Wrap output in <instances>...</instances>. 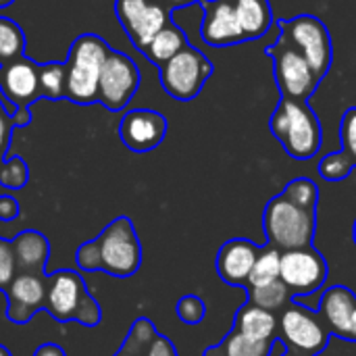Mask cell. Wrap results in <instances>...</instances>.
I'll list each match as a JSON object with an SVG mask.
<instances>
[{
  "label": "cell",
  "instance_id": "6",
  "mask_svg": "<svg viewBox=\"0 0 356 356\" xmlns=\"http://www.w3.org/2000/svg\"><path fill=\"white\" fill-rule=\"evenodd\" d=\"M277 327L282 332L280 340L286 348L302 356H315L325 350L332 336L317 311L307 309L296 300H290L284 307Z\"/></svg>",
  "mask_w": 356,
  "mask_h": 356
},
{
  "label": "cell",
  "instance_id": "13",
  "mask_svg": "<svg viewBox=\"0 0 356 356\" xmlns=\"http://www.w3.org/2000/svg\"><path fill=\"white\" fill-rule=\"evenodd\" d=\"M317 315L332 336L356 344V294L346 286H332L321 292Z\"/></svg>",
  "mask_w": 356,
  "mask_h": 356
},
{
  "label": "cell",
  "instance_id": "35",
  "mask_svg": "<svg viewBox=\"0 0 356 356\" xmlns=\"http://www.w3.org/2000/svg\"><path fill=\"white\" fill-rule=\"evenodd\" d=\"M340 138H342V150L356 165V106L344 113L342 125H340Z\"/></svg>",
  "mask_w": 356,
  "mask_h": 356
},
{
  "label": "cell",
  "instance_id": "27",
  "mask_svg": "<svg viewBox=\"0 0 356 356\" xmlns=\"http://www.w3.org/2000/svg\"><path fill=\"white\" fill-rule=\"evenodd\" d=\"M23 50H25V35L21 27L10 19L0 17V63L6 65L10 60L21 58Z\"/></svg>",
  "mask_w": 356,
  "mask_h": 356
},
{
  "label": "cell",
  "instance_id": "23",
  "mask_svg": "<svg viewBox=\"0 0 356 356\" xmlns=\"http://www.w3.org/2000/svg\"><path fill=\"white\" fill-rule=\"evenodd\" d=\"M184 46H188V44H186L184 31H181L177 25L167 23V25L152 38V42L144 48V54H146L152 63L163 65V63H167L169 58H173Z\"/></svg>",
  "mask_w": 356,
  "mask_h": 356
},
{
  "label": "cell",
  "instance_id": "38",
  "mask_svg": "<svg viewBox=\"0 0 356 356\" xmlns=\"http://www.w3.org/2000/svg\"><path fill=\"white\" fill-rule=\"evenodd\" d=\"M10 125H13V121L0 104V150H4V152H6L8 140H10Z\"/></svg>",
  "mask_w": 356,
  "mask_h": 356
},
{
  "label": "cell",
  "instance_id": "19",
  "mask_svg": "<svg viewBox=\"0 0 356 356\" xmlns=\"http://www.w3.org/2000/svg\"><path fill=\"white\" fill-rule=\"evenodd\" d=\"M277 325L280 323L273 311L261 309L250 300L242 305L234 317V330L254 340H275Z\"/></svg>",
  "mask_w": 356,
  "mask_h": 356
},
{
  "label": "cell",
  "instance_id": "45",
  "mask_svg": "<svg viewBox=\"0 0 356 356\" xmlns=\"http://www.w3.org/2000/svg\"><path fill=\"white\" fill-rule=\"evenodd\" d=\"M353 240H355V244H356V221H355V227H353Z\"/></svg>",
  "mask_w": 356,
  "mask_h": 356
},
{
  "label": "cell",
  "instance_id": "29",
  "mask_svg": "<svg viewBox=\"0 0 356 356\" xmlns=\"http://www.w3.org/2000/svg\"><path fill=\"white\" fill-rule=\"evenodd\" d=\"M290 202H294L296 207L300 209H309V211H315L317 209V200H319V188L313 179L309 177H298V179H292L286 190L282 192Z\"/></svg>",
  "mask_w": 356,
  "mask_h": 356
},
{
  "label": "cell",
  "instance_id": "9",
  "mask_svg": "<svg viewBox=\"0 0 356 356\" xmlns=\"http://www.w3.org/2000/svg\"><path fill=\"white\" fill-rule=\"evenodd\" d=\"M275 63V79L280 92L286 98L307 100L319 83V75L313 71L309 60L284 38L280 35L277 44L267 50Z\"/></svg>",
  "mask_w": 356,
  "mask_h": 356
},
{
  "label": "cell",
  "instance_id": "36",
  "mask_svg": "<svg viewBox=\"0 0 356 356\" xmlns=\"http://www.w3.org/2000/svg\"><path fill=\"white\" fill-rule=\"evenodd\" d=\"M144 356H179V355H177L175 344H173L167 336L156 334V336L152 338V342L148 344L146 355Z\"/></svg>",
  "mask_w": 356,
  "mask_h": 356
},
{
  "label": "cell",
  "instance_id": "21",
  "mask_svg": "<svg viewBox=\"0 0 356 356\" xmlns=\"http://www.w3.org/2000/svg\"><path fill=\"white\" fill-rule=\"evenodd\" d=\"M169 21V8L161 0H152L146 10L136 19V23L127 29L129 40L138 50L144 52V48L152 42V38L167 25Z\"/></svg>",
  "mask_w": 356,
  "mask_h": 356
},
{
  "label": "cell",
  "instance_id": "31",
  "mask_svg": "<svg viewBox=\"0 0 356 356\" xmlns=\"http://www.w3.org/2000/svg\"><path fill=\"white\" fill-rule=\"evenodd\" d=\"M29 179V169L21 156L4 159L0 165V186L6 190H21Z\"/></svg>",
  "mask_w": 356,
  "mask_h": 356
},
{
  "label": "cell",
  "instance_id": "22",
  "mask_svg": "<svg viewBox=\"0 0 356 356\" xmlns=\"http://www.w3.org/2000/svg\"><path fill=\"white\" fill-rule=\"evenodd\" d=\"M275 340H254L232 330L219 344L207 348L202 356H273Z\"/></svg>",
  "mask_w": 356,
  "mask_h": 356
},
{
  "label": "cell",
  "instance_id": "40",
  "mask_svg": "<svg viewBox=\"0 0 356 356\" xmlns=\"http://www.w3.org/2000/svg\"><path fill=\"white\" fill-rule=\"evenodd\" d=\"M167 8H181V6H188V4H194V2H202V0H161Z\"/></svg>",
  "mask_w": 356,
  "mask_h": 356
},
{
  "label": "cell",
  "instance_id": "7",
  "mask_svg": "<svg viewBox=\"0 0 356 356\" xmlns=\"http://www.w3.org/2000/svg\"><path fill=\"white\" fill-rule=\"evenodd\" d=\"M211 73V60L200 50L184 46L173 58L161 65V83L169 96L188 102L200 94Z\"/></svg>",
  "mask_w": 356,
  "mask_h": 356
},
{
  "label": "cell",
  "instance_id": "41",
  "mask_svg": "<svg viewBox=\"0 0 356 356\" xmlns=\"http://www.w3.org/2000/svg\"><path fill=\"white\" fill-rule=\"evenodd\" d=\"M0 356H13V355H10V350H8L6 346H2V344H0Z\"/></svg>",
  "mask_w": 356,
  "mask_h": 356
},
{
  "label": "cell",
  "instance_id": "24",
  "mask_svg": "<svg viewBox=\"0 0 356 356\" xmlns=\"http://www.w3.org/2000/svg\"><path fill=\"white\" fill-rule=\"evenodd\" d=\"M280 273H282V250L275 246H267L259 252L246 288H259V286L273 284L280 280Z\"/></svg>",
  "mask_w": 356,
  "mask_h": 356
},
{
  "label": "cell",
  "instance_id": "10",
  "mask_svg": "<svg viewBox=\"0 0 356 356\" xmlns=\"http://www.w3.org/2000/svg\"><path fill=\"white\" fill-rule=\"evenodd\" d=\"M327 261L311 246L284 250L280 280L288 286L292 296H311L321 292L327 282Z\"/></svg>",
  "mask_w": 356,
  "mask_h": 356
},
{
  "label": "cell",
  "instance_id": "5",
  "mask_svg": "<svg viewBox=\"0 0 356 356\" xmlns=\"http://www.w3.org/2000/svg\"><path fill=\"white\" fill-rule=\"evenodd\" d=\"M317 227L315 211L300 209L284 194L271 198L263 213V229L267 244L284 250L305 248L313 244Z\"/></svg>",
  "mask_w": 356,
  "mask_h": 356
},
{
  "label": "cell",
  "instance_id": "26",
  "mask_svg": "<svg viewBox=\"0 0 356 356\" xmlns=\"http://www.w3.org/2000/svg\"><path fill=\"white\" fill-rule=\"evenodd\" d=\"M246 292H248V300L252 305L267 309V311H273V313L277 309H284L292 300V294L282 280L267 284V286H259V288H246Z\"/></svg>",
  "mask_w": 356,
  "mask_h": 356
},
{
  "label": "cell",
  "instance_id": "15",
  "mask_svg": "<svg viewBox=\"0 0 356 356\" xmlns=\"http://www.w3.org/2000/svg\"><path fill=\"white\" fill-rule=\"evenodd\" d=\"M202 8L204 19L200 33L209 46L223 48L246 40L232 0H202Z\"/></svg>",
  "mask_w": 356,
  "mask_h": 356
},
{
  "label": "cell",
  "instance_id": "39",
  "mask_svg": "<svg viewBox=\"0 0 356 356\" xmlns=\"http://www.w3.org/2000/svg\"><path fill=\"white\" fill-rule=\"evenodd\" d=\"M33 356H67V353H65V348H60L58 344L48 342V344H40V346L35 348Z\"/></svg>",
  "mask_w": 356,
  "mask_h": 356
},
{
  "label": "cell",
  "instance_id": "43",
  "mask_svg": "<svg viewBox=\"0 0 356 356\" xmlns=\"http://www.w3.org/2000/svg\"><path fill=\"white\" fill-rule=\"evenodd\" d=\"M10 2H13V0H0V8H2V6H8Z\"/></svg>",
  "mask_w": 356,
  "mask_h": 356
},
{
  "label": "cell",
  "instance_id": "17",
  "mask_svg": "<svg viewBox=\"0 0 356 356\" xmlns=\"http://www.w3.org/2000/svg\"><path fill=\"white\" fill-rule=\"evenodd\" d=\"M259 252L261 248L246 238L227 240L217 252V275L229 286L246 288Z\"/></svg>",
  "mask_w": 356,
  "mask_h": 356
},
{
  "label": "cell",
  "instance_id": "33",
  "mask_svg": "<svg viewBox=\"0 0 356 356\" xmlns=\"http://www.w3.org/2000/svg\"><path fill=\"white\" fill-rule=\"evenodd\" d=\"M15 275H17V263H15L13 242L6 238H0V292L8 288Z\"/></svg>",
  "mask_w": 356,
  "mask_h": 356
},
{
  "label": "cell",
  "instance_id": "18",
  "mask_svg": "<svg viewBox=\"0 0 356 356\" xmlns=\"http://www.w3.org/2000/svg\"><path fill=\"white\" fill-rule=\"evenodd\" d=\"M17 273H46V265L50 261V242L42 232L23 229L13 240Z\"/></svg>",
  "mask_w": 356,
  "mask_h": 356
},
{
  "label": "cell",
  "instance_id": "14",
  "mask_svg": "<svg viewBox=\"0 0 356 356\" xmlns=\"http://www.w3.org/2000/svg\"><path fill=\"white\" fill-rule=\"evenodd\" d=\"M167 134V119L150 108L129 111L119 125V136L123 144L134 152L154 150Z\"/></svg>",
  "mask_w": 356,
  "mask_h": 356
},
{
  "label": "cell",
  "instance_id": "34",
  "mask_svg": "<svg viewBox=\"0 0 356 356\" xmlns=\"http://www.w3.org/2000/svg\"><path fill=\"white\" fill-rule=\"evenodd\" d=\"M150 2L152 0H115V13L125 31L136 23V19L146 10Z\"/></svg>",
  "mask_w": 356,
  "mask_h": 356
},
{
  "label": "cell",
  "instance_id": "3",
  "mask_svg": "<svg viewBox=\"0 0 356 356\" xmlns=\"http://www.w3.org/2000/svg\"><path fill=\"white\" fill-rule=\"evenodd\" d=\"M111 48L96 33H81L69 48L65 98L75 104H92L98 100V81Z\"/></svg>",
  "mask_w": 356,
  "mask_h": 356
},
{
  "label": "cell",
  "instance_id": "11",
  "mask_svg": "<svg viewBox=\"0 0 356 356\" xmlns=\"http://www.w3.org/2000/svg\"><path fill=\"white\" fill-rule=\"evenodd\" d=\"M140 69L123 52L111 50L98 81V102L108 111H121L140 88Z\"/></svg>",
  "mask_w": 356,
  "mask_h": 356
},
{
  "label": "cell",
  "instance_id": "12",
  "mask_svg": "<svg viewBox=\"0 0 356 356\" xmlns=\"http://www.w3.org/2000/svg\"><path fill=\"white\" fill-rule=\"evenodd\" d=\"M48 292L46 273H23L19 271L15 280L4 290L6 296V319L15 325L29 323L40 311H44Z\"/></svg>",
  "mask_w": 356,
  "mask_h": 356
},
{
  "label": "cell",
  "instance_id": "20",
  "mask_svg": "<svg viewBox=\"0 0 356 356\" xmlns=\"http://www.w3.org/2000/svg\"><path fill=\"white\" fill-rule=\"evenodd\" d=\"M232 2L246 40L263 38L269 31L273 23L269 0H232Z\"/></svg>",
  "mask_w": 356,
  "mask_h": 356
},
{
  "label": "cell",
  "instance_id": "2",
  "mask_svg": "<svg viewBox=\"0 0 356 356\" xmlns=\"http://www.w3.org/2000/svg\"><path fill=\"white\" fill-rule=\"evenodd\" d=\"M44 311L58 323L75 321L83 327H98L102 309L90 294L83 275L75 269H58L48 273V292Z\"/></svg>",
  "mask_w": 356,
  "mask_h": 356
},
{
  "label": "cell",
  "instance_id": "25",
  "mask_svg": "<svg viewBox=\"0 0 356 356\" xmlns=\"http://www.w3.org/2000/svg\"><path fill=\"white\" fill-rule=\"evenodd\" d=\"M156 327L148 317H138L131 325V330L127 332L121 348L113 356H144L148 344L152 342V338L156 336Z\"/></svg>",
  "mask_w": 356,
  "mask_h": 356
},
{
  "label": "cell",
  "instance_id": "4",
  "mask_svg": "<svg viewBox=\"0 0 356 356\" xmlns=\"http://www.w3.org/2000/svg\"><path fill=\"white\" fill-rule=\"evenodd\" d=\"M269 127L292 159L309 161L321 148V125L307 100L284 96L269 121Z\"/></svg>",
  "mask_w": 356,
  "mask_h": 356
},
{
  "label": "cell",
  "instance_id": "28",
  "mask_svg": "<svg viewBox=\"0 0 356 356\" xmlns=\"http://www.w3.org/2000/svg\"><path fill=\"white\" fill-rule=\"evenodd\" d=\"M67 65L65 63H46L40 65V94L48 100L65 98Z\"/></svg>",
  "mask_w": 356,
  "mask_h": 356
},
{
  "label": "cell",
  "instance_id": "37",
  "mask_svg": "<svg viewBox=\"0 0 356 356\" xmlns=\"http://www.w3.org/2000/svg\"><path fill=\"white\" fill-rule=\"evenodd\" d=\"M21 213V207H19V200L8 196V194H2L0 196V221L8 223V221H15Z\"/></svg>",
  "mask_w": 356,
  "mask_h": 356
},
{
  "label": "cell",
  "instance_id": "16",
  "mask_svg": "<svg viewBox=\"0 0 356 356\" xmlns=\"http://www.w3.org/2000/svg\"><path fill=\"white\" fill-rule=\"evenodd\" d=\"M0 92L19 108L33 104L40 94V65L27 58L10 60L0 71Z\"/></svg>",
  "mask_w": 356,
  "mask_h": 356
},
{
  "label": "cell",
  "instance_id": "42",
  "mask_svg": "<svg viewBox=\"0 0 356 356\" xmlns=\"http://www.w3.org/2000/svg\"><path fill=\"white\" fill-rule=\"evenodd\" d=\"M280 356H302V355H298V353H294V350H284Z\"/></svg>",
  "mask_w": 356,
  "mask_h": 356
},
{
  "label": "cell",
  "instance_id": "32",
  "mask_svg": "<svg viewBox=\"0 0 356 356\" xmlns=\"http://www.w3.org/2000/svg\"><path fill=\"white\" fill-rule=\"evenodd\" d=\"M175 315L179 317L181 323L186 325H198L204 315H207V305L200 296L196 294H186L177 300L175 305Z\"/></svg>",
  "mask_w": 356,
  "mask_h": 356
},
{
  "label": "cell",
  "instance_id": "1",
  "mask_svg": "<svg viewBox=\"0 0 356 356\" xmlns=\"http://www.w3.org/2000/svg\"><path fill=\"white\" fill-rule=\"evenodd\" d=\"M75 263L86 273L102 271L117 280L136 275L142 267V244L131 219H113L98 238L75 250Z\"/></svg>",
  "mask_w": 356,
  "mask_h": 356
},
{
  "label": "cell",
  "instance_id": "8",
  "mask_svg": "<svg viewBox=\"0 0 356 356\" xmlns=\"http://www.w3.org/2000/svg\"><path fill=\"white\" fill-rule=\"evenodd\" d=\"M282 33L313 67L321 77L327 75L332 67V38L323 21L313 15H300L292 21H280Z\"/></svg>",
  "mask_w": 356,
  "mask_h": 356
},
{
  "label": "cell",
  "instance_id": "44",
  "mask_svg": "<svg viewBox=\"0 0 356 356\" xmlns=\"http://www.w3.org/2000/svg\"><path fill=\"white\" fill-rule=\"evenodd\" d=\"M4 154H6V152H4V150H0V165L4 163Z\"/></svg>",
  "mask_w": 356,
  "mask_h": 356
},
{
  "label": "cell",
  "instance_id": "30",
  "mask_svg": "<svg viewBox=\"0 0 356 356\" xmlns=\"http://www.w3.org/2000/svg\"><path fill=\"white\" fill-rule=\"evenodd\" d=\"M356 165L353 159L342 150V152H332L321 159L319 163V175L327 181H342L350 175V171Z\"/></svg>",
  "mask_w": 356,
  "mask_h": 356
}]
</instances>
